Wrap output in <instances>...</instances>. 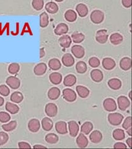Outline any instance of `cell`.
<instances>
[{
    "mask_svg": "<svg viewBox=\"0 0 132 149\" xmlns=\"http://www.w3.org/2000/svg\"><path fill=\"white\" fill-rule=\"evenodd\" d=\"M72 40H73V42L76 44H79L81 43L82 42L84 41V39H85V36L82 33L80 32H74L72 35Z\"/></svg>",
    "mask_w": 132,
    "mask_h": 149,
    "instance_id": "37",
    "label": "cell"
},
{
    "mask_svg": "<svg viewBox=\"0 0 132 149\" xmlns=\"http://www.w3.org/2000/svg\"><path fill=\"white\" fill-rule=\"evenodd\" d=\"M108 85L114 90H118L122 87V81L118 78H112L108 81Z\"/></svg>",
    "mask_w": 132,
    "mask_h": 149,
    "instance_id": "25",
    "label": "cell"
},
{
    "mask_svg": "<svg viewBox=\"0 0 132 149\" xmlns=\"http://www.w3.org/2000/svg\"><path fill=\"white\" fill-rule=\"evenodd\" d=\"M117 103L121 111H125L130 105V101L126 96H121L118 97Z\"/></svg>",
    "mask_w": 132,
    "mask_h": 149,
    "instance_id": "8",
    "label": "cell"
},
{
    "mask_svg": "<svg viewBox=\"0 0 132 149\" xmlns=\"http://www.w3.org/2000/svg\"><path fill=\"white\" fill-rule=\"evenodd\" d=\"M124 116L120 113H110L108 116V120L112 125H119L124 120Z\"/></svg>",
    "mask_w": 132,
    "mask_h": 149,
    "instance_id": "1",
    "label": "cell"
},
{
    "mask_svg": "<svg viewBox=\"0 0 132 149\" xmlns=\"http://www.w3.org/2000/svg\"><path fill=\"white\" fill-rule=\"evenodd\" d=\"M76 10L78 14V15L81 17L86 16L88 14V7L85 4L83 3H80L78 4L76 7Z\"/></svg>",
    "mask_w": 132,
    "mask_h": 149,
    "instance_id": "21",
    "label": "cell"
},
{
    "mask_svg": "<svg viewBox=\"0 0 132 149\" xmlns=\"http://www.w3.org/2000/svg\"><path fill=\"white\" fill-rule=\"evenodd\" d=\"M68 129H69V132L70 136L75 137L77 136V135L79 132V127L78 124L74 120H72L69 121L68 123Z\"/></svg>",
    "mask_w": 132,
    "mask_h": 149,
    "instance_id": "10",
    "label": "cell"
},
{
    "mask_svg": "<svg viewBox=\"0 0 132 149\" xmlns=\"http://www.w3.org/2000/svg\"><path fill=\"white\" fill-rule=\"evenodd\" d=\"M72 53L77 58H83L84 54H85V51L82 46L79 45H74L72 48Z\"/></svg>",
    "mask_w": 132,
    "mask_h": 149,
    "instance_id": "9",
    "label": "cell"
},
{
    "mask_svg": "<svg viewBox=\"0 0 132 149\" xmlns=\"http://www.w3.org/2000/svg\"><path fill=\"white\" fill-rule=\"evenodd\" d=\"M9 140L8 135L4 132H0V146L4 145Z\"/></svg>",
    "mask_w": 132,
    "mask_h": 149,
    "instance_id": "46",
    "label": "cell"
},
{
    "mask_svg": "<svg viewBox=\"0 0 132 149\" xmlns=\"http://www.w3.org/2000/svg\"><path fill=\"white\" fill-rule=\"evenodd\" d=\"M56 131L60 134H66L68 132L67 124L64 121H58L55 124Z\"/></svg>",
    "mask_w": 132,
    "mask_h": 149,
    "instance_id": "12",
    "label": "cell"
},
{
    "mask_svg": "<svg viewBox=\"0 0 132 149\" xmlns=\"http://www.w3.org/2000/svg\"><path fill=\"white\" fill-rule=\"evenodd\" d=\"M58 42L60 46L63 48L67 49L69 47V46L72 42V40L71 37L68 35H64L60 37L58 40Z\"/></svg>",
    "mask_w": 132,
    "mask_h": 149,
    "instance_id": "14",
    "label": "cell"
},
{
    "mask_svg": "<svg viewBox=\"0 0 132 149\" xmlns=\"http://www.w3.org/2000/svg\"><path fill=\"white\" fill-rule=\"evenodd\" d=\"M47 69V67L45 63H40L34 67V72L37 76H42L45 73Z\"/></svg>",
    "mask_w": 132,
    "mask_h": 149,
    "instance_id": "18",
    "label": "cell"
},
{
    "mask_svg": "<svg viewBox=\"0 0 132 149\" xmlns=\"http://www.w3.org/2000/svg\"><path fill=\"white\" fill-rule=\"evenodd\" d=\"M89 64L91 67L96 68L100 65V60L97 57H91L89 60Z\"/></svg>",
    "mask_w": 132,
    "mask_h": 149,
    "instance_id": "45",
    "label": "cell"
},
{
    "mask_svg": "<svg viewBox=\"0 0 132 149\" xmlns=\"http://www.w3.org/2000/svg\"><path fill=\"white\" fill-rule=\"evenodd\" d=\"M131 138H129L127 139V140L126 141V143H127V145H128V146L130 148H132V145H131Z\"/></svg>",
    "mask_w": 132,
    "mask_h": 149,
    "instance_id": "52",
    "label": "cell"
},
{
    "mask_svg": "<svg viewBox=\"0 0 132 149\" xmlns=\"http://www.w3.org/2000/svg\"><path fill=\"white\" fill-rule=\"evenodd\" d=\"M122 5L126 8L131 6V0H122Z\"/></svg>",
    "mask_w": 132,
    "mask_h": 149,
    "instance_id": "50",
    "label": "cell"
},
{
    "mask_svg": "<svg viewBox=\"0 0 132 149\" xmlns=\"http://www.w3.org/2000/svg\"><path fill=\"white\" fill-rule=\"evenodd\" d=\"M115 62L111 58L107 57L102 60V66L107 70H111L115 67Z\"/></svg>",
    "mask_w": 132,
    "mask_h": 149,
    "instance_id": "16",
    "label": "cell"
},
{
    "mask_svg": "<svg viewBox=\"0 0 132 149\" xmlns=\"http://www.w3.org/2000/svg\"><path fill=\"white\" fill-rule=\"evenodd\" d=\"M40 127V121L37 119H32L28 123V129L32 132H38Z\"/></svg>",
    "mask_w": 132,
    "mask_h": 149,
    "instance_id": "11",
    "label": "cell"
},
{
    "mask_svg": "<svg viewBox=\"0 0 132 149\" xmlns=\"http://www.w3.org/2000/svg\"><path fill=\"white\" fill-rule=\"evenodd\" d=\"M76 83V77L74 74H69L64 78L63 84L66 86H72Z\"/></svg>",
    "mask_w": 132,
    "mask_h": 149,
    "instance_id": "27",
    "label": "cell"
},
{
    "mask_svg": "<svg viewBox=\"0 0 132 149\" xmlns=\"http://www.w3.org/2000/svg\"><path fill=\"white\" fill-rule=\"evenodd\" d=\"M9 93H10V90L6 85H1L0 86V95L3 96H8Z\"/></svg>",
    "mask_w": 132,
    "mask_h": 149,
    "instance_id": "47",
    "label": "cell"
},
{
    "mask_svg": "<svg viewBox=\"0 0 132 149\" xmlns=\"http://www.w3.org/2000/svg\"><path fill=\"white\" fill-rule=\"evenodd\" d=\"M4 102V100L3 99V97H2L1 96H0V107L3 105Z\"/></svg>",
    "mask_w": 132,
    "mask_h": 149,
    "instance_id": "55",
    "label": "cell"
},
{
    "mask_svg": "<svg viewBox=\"0 0 132 149\" xmlns=\"http://www.w3.org/2000/svg\"><path fill=\"white\" fill-rule=\"evenodd\" d=\"M90 18L91 21L94 24H101L104 19V14L100 10H94L91 13Z\"/></svg>",
    "mask_w": 132,
    "mask_h": 149,
    "instance_id": "2",
    "label": "cell"
},
{
    "mask_svg": "<svg viewBox=\"0 0 132 149\" xmlns=\"http://www.w3.org/2000/svg\"><path fill=\"white\" fill-rule=\"evenodd\" d=\"M62 61L63 65L67 67H72L74 63V59L73 55L70 54H65L62 58Z\"/></svg>",
    "mask_w": 132,
    "mask_h": 149,
    "instance_id": "13",
    "label": "cell"
},
{
    "mask_svg": "<svg viewBox=\"0 0 132 149\" xmlns=\"http://www.w3.org/2000/svg\"><path fill=\"white\" fill-rule=\"evenodd\" d=\"M87 69H88L87 65L84 62H83V61L78 62L76 65V72L78 73L83 74L87 71Z\"/></svg>",
    "mask_w": 132,
    "mask_h": 149,
    "instance_id": "41",
    "label": "cell"
},
{
    "mask_svg": "<svg viewBox=\"0 0 132 149\" xmlns=\"http://www.w3.org/2000/svg\"><path fill=\"white\" fill-rule=\"evenodd\" d=\"M53 126V121L49 118H44L42 120V127L45 131H49Z\"/></svg>",
    "mask_w": 132,
    "mask_h": 149,
    "instance_id": "26",
    "label": "cell"
},
{
    "mask_svg": "<svg viewBox=\"0 0 132 149\" xmlns=\"http://www.w3.org/2000/svg\"><path fill=\"white\" fill-rule=\"evenodd\" d=\"M76 90L79 96L82 97V98H86L89 95V90L88 88L85 86L81 85L77 86Z\"/></svg>",
    "mask_w": 132,
    "mask_h": 149,
    "instance_id": "28",
    "label": "cell"
},
{
    "mask_svg": "<svg viewBox=\"0 0 132 149\" xmlns=\"http://www.w3.org/2000/svg\"><path fill=\"white\" fill-rule=\"evenodd\" d=\"M113 137L115 140V141H122L125 137V132L122 129H117L114 130L113 132Z\"/></svg>",
    "mask_w": 132,
    "mask_h": 149,
    "instance_id": "35",
    "label": "cell"
},
{
    "mask_svg": "<svg viewBox=\"0 0 132 149\" xmlns=\"http://www.w3.org/2000/svg\"><path fill=\"white\" fill-rule=\"evenodd\" d=\"M108 37H109V35H108L107 31L106 29H101L97 32L96 40L97 42L104 44L107 42Z\"/></svg>",
    "mask_w": 132,
    "mask_h": 149,
    "instance_id": "3",
    "label": "cell"
},
{
    "mask_svg": "<svg viewBox=\"0 0 132 149\" xmlns=\"http://www.w3.org/2000/svg\"><path fill=\"white\" fill-rule=\"evenodd\" d=\"M49 16L45 12L42 13L40 15V26L42 28L46 27L49 24Z\"/></svg>",
    "mask_w": 132,
    "mask_h": 149,
    "instance_id": "38",
    "label": "cell"
},
{
    "mask_svg": "<svg viewBox=\"0 0 132 149\" xmlns=\"http://www.w3.org/2000/svg\"><path fill=\"white\" fill-rule=\"evenodd\" d=\"M17 124L16 120H13L8 124H3L2 125V128L4 130H5L6 132H11L16 128Z\"/></svg>",
    "mask_w": 132,
    "mask_h": 149,
    "instance_id": "39",
    "label": "cell"
},
{
    "mask_svg": "<svg viewBox=\"0 0 132 149\" xmlns=\"http://www.w3.org/2000/svg\"><path fill=\"white\" fill-rule=\"evenodd\" d=\"M131 127V116H129V117H127L124 121L123 124H122V127H123L124 129L127 130L128 129L130 128Z\"/></svg>",
    "mask_w": 132,
    "mask_h": 149,
    "instance_id": "48",
    "label": "cell"
},
{
    "mask_svg": "<svg viewBox=\"0 0 132 149\" xmlns=\"http://www.w3.org/2000/svg\"><path fill=\"white\" fill-rule=\"evenodd\" d=\"M51 83L53 85H59L62 81V75L58 72H53L51 73L49 76Z\"/></svg>",
    "mask_w": 132,
    "mask_h": 149,
    "instance_id": "22",
    "label": "cell"
},
{
    "mask_svg": "<svg viewBox=\"0 0 132 149\" xmlns=\"http://www.w3.org/2000/svg\"><path fill=\"white\" fill-rule=\"evenodd\" d=\"M65 19L69 22H74L77 19V14L72 9H69L65 14Z\"/></svg>",
    "mask_w": 132,
    "mask_h": 149,
    "instance_id": "31",
    "label": "cell"
},
{
    "mask_svg": "<svg viewBox=\"0 0 132 149\" xmlns=\"http://www.w3.org/2000/svg\"><path fill=\"white\" fill-rule=\"evenodd\" d=\"M89 139L91 141L94 143H99L102 139V134L99 130H94L92 131L89 136Z\"/></svg>",
    "mask_w": 132,
    "mask_h": 149,
    "instance_id": "20",
    "label": "cell"
},
{
    "mask_svg": "<svg viewBox=\"0 0 132 149\" xmlns=\"http://www.w3.org/2000/svg\"><path fill=\"white\" fill-rule=\"evenodd\" d=\"M91 77L92 80L97 83L101 82L103 80V73L100 70L98 69H94L92 70L91 72Z\"/></svg>",
    "mask_w": 132,
    "mask_h": 149,
    "instance_id": "17",
    "label": "cell"
},
{
    "mask_svg": "<svg viewBox=\"0 0 132 149\" xmlns=\"http://www.w3.org/2000/svg\"><path fill=\"white\" fill-rule=\"evenodd\" d=\"M32 5L35 10L40 11L44 8V0H32Z\"/></svg>",
    "mask_w": 132,
    "mask_h": 149,
    "instance_id": "42",
    "label": "cell"
},
{
    "mask_svg": "<svg viewBox=\"0 0 132 149\" xmlns=\"http://www.w3.org/2000/svg\"><path fill=\"white\" fill-rule=\"evenodd\" d=\"M49 67L52 70H58L62 67V64L58 59L52 58L49 62Z\"/></svg>",
    "mask_w": 132,
    "mask_h": 149,
    "instance_id": "34",
    "label": "cell"
},
{
    "mask_svg": "<svg viewBox=\"0 0 132 149\" xmlns=\"http://www.w3.org/2000/svg\"><path fill=\"white\" fill-rule=\"evenodd\" d=\"M93 129V124L92 123L89 122V121H87V122L84 123L81 127V133L84 134H89L90 132L92 131Z\"/></svg>",
    "mask_w": 132,
    "mask_h": 149,
    "instance_id": "32",
    "label": "cell"
},
{
    "mask_svg": "<svg viewBox=\"0 0 132 149\" xmlns=\"http://www.w3.org/2000/svg\"><path fill=\"white\" fill-rule=\"evenodd\" d=\"M63 98L68 102H74L76 100V94L70 88H66L63 91Z\"/></svg>",
    "mask_w": 132,
    "mask_h": 149,
    "instance_id": "5",
    "label": "cell"
},
{
    "mask_svg": "<svg viewBox=\"0 0 132 149\" xmlns=\"http://www.w3.org/2000/svg\"><path fill=\"white\" fill-rule=\"evenodd\" d=\"M114 148H126L127 146L122 142H117L114 144Z\"/></svg>",
    "mask_w": 132,
    "mask_h": 149,
    "instance_id": "51",
    "label": "cell"
},
{
    "mask_svg": "<svg viewBox=\"0 0 132 149\" xmlns=\"http://www.w3.org/2000/svg\"><path fill=\"white\" fill-rule=\"evenodd\" d=\"M11 119V116L6 112H0V122L2 123H8Z\"/></svg>",
    "mask_w": 132,
    "mask_h": 149,
    "instance_id": "44",
    "label": "cell"
},
{
    "mask_svg": "<svg viewBox=\"0 0 132 149\" xmlns=\"http://www.w3.org/2000/svg\"><path fill=\"white\" fill-rule=\"evenodd\" d=\"M5 108H6V110L8 111L9 113H11V114H17L19 112V108L18 106L9 102H6Z\"/></svg>",
    "mask_w": 132,
    "mask_h": 149,
    "instance_id": "33",
    "label": "cell"
},
{
    "mask_svg": "<svg viewBox=\"0 0 132 149\" xmlns=\"http://www.w3.org/2000/svg\"><path fill=\"white\" fill-rule=\"evenodd\" d=\"M58 139L59 138L58 136H56V134L53 133L47 134L45 138V141L50 144H55L57 143L58 141Z\"/></svg>",
    "mask_w": 132,
    "mask_h": 149,
    "instance_id": "40",
    "label": "cell"
},
{
    "mask_svg": "<svg viewBox=\"0 0 132 149\" xmlns=\"http://www.w3.org/2000/svg\"><path fill=\"white\" fill-rule=\"evenodd\" d=\"M18 146L20 148H31L30 144L26 142H19L18 143Z\"/></svg>",
    "mask_w": 132,
    "mask_h": 149,
    "instance_id": "49",
    "label": "cell"
},
{
    "mask_svg": "<svg viewBox=\"0 0 132 149\" xmlns=\"http://www.w3.org/2000/svg\"><path fill=\"white\" fill-rule=\"evenodd\" d=\"M103 106L104 109L109 112L115 111L117 108V106L115 101L112 98H107L103 102Z\"/></svg>",
    "mask_w": 132,
    "mask_h": 149,
    "instance_id": "4",
    "label": "cell"
},
{
    "mask_svg": "<svg viewBox=\"0 0 132 149\" xmlns=\"http://www.w3.org/2000/svg\"><path fill=\"white\" fill-rule=\"evenodd\" d=\"M126 132H127V134H128L130 136H131V128L130 127V128H129V129H128L126 130Z\"/></svg>",
    "mask_w": 132,
    "mask_h": 149,
    "instance_id": "56",
    "label": "cell"
},
{
    "mask_svg": "<svg viewBox=\"0 0 132 149\" xmlns=\"http://www.w3.org/2000/svg\"><path fill=\"white\" fill-rule=\"evenodd\" d=\"M11 101L15 103H20L24 99V96L22 93L19 91L14 92L11 95Z\"/></svg>",
    "mask_w": 132,
    "mask_h": 149,
    "instance_id": "36",
    "label": "cell"
},
{
    "mask_svg": "<svg viewBox=\"0 0 132 149\" xmlns=\"http://www.w3.org/2000/svg\"><path fill=\"white\" fill-rule=\"evenodd\" d=\"M60 95V90L59 88L56 87H53L50 88L48 92V97L51 100H57Z\"/></svg>",
    "mask_w": 132,
    "mask_h": 149,
    "instance_id": "23",
    "label": "cell"
},
{
    "mask_svg": "<svg viewBox=\"0 0 132 149\" xmlns=\"http://www.w3.org/2000/svg\"><path fill=\"white\" fill-rule=\"evenodd\" d=\"M33 147H34V148H47V147L40 145H35Z\"/></svg>",
    "mask_w": 132,
    "mask_h": 149,
    "instance_id": "54",
    "label": "cell"
},
{
    "mask_svg": "<svg viewBox=\"0 0 132 149\" xmlns=\"http://www.w3.org/2000/svg\"><path fill=\"white\" fill-rule=\"evenodd\" d=\"M120 67L123 70L127 71L131 68V60L129 57H124L122 58L120 62Z\"/></svg>",
    "mask_w": 132,
    "mask_h": 149,
    "instance_id": "24",
    "label": "cell"
},
{
    "mask_svg": "<svg viewBox=\"0 0 132 149\" xmlns=\"http://www.w3.org/2000/svg\"><path fill=\"white\" fill-rule=\"evenodd\" d=\"M45 111L46 114L51 118H53L58 113V108L54 103H48L45 106Z\"/></svg>",
    "mask_w": 132,
    "mask_h": 149,
    "instance_id": "6",
    "label": "cell"
},
{
    "mask_svg": "<svg viewBox=\"0 0 132 149\" xmlns=\"http://www.w3.org/2000/svg\"><path fill=\"white\" fill-rule=\"evenodd\" d=\"M55 1L56 2H62L63 1V0H55Z\"/></svg>",
    "mask_w": 132,
    "mask_h": 149,
    "instance_id": "57",
    "label": "cell"
},
{
    "mask_svg": "<svg viewBox=\"0 0 132 149\" xmlns=\"http://www.w3.org/2000/svg\"><path fill=\"white\" fill-rule=\"evenodd\" d=\"M46 11L50 14H55L58 11V6L55 3L50 1L47 3L45 5Z\"/></svg>",
    "mask_w": 132,
    "mask_h": 149,
    "instance_id": "30",
    "label": "cell"
},
{
    "mask_svg": "<svg viewBox=\"0 0 132 149\" xmlns=\"http://www.w3.org/2000/svg\"><path fill=\"white\" fill-rule=\"evenodd\" d=\"M54 32L55 34L57 36L66 34L68 32V27L65 23H60L56 26Z\"/></svg>",
    "mask_w": 132,
    "mask_h": 149,
    "instance_id": "15",
    "label": "cell"
},
{
    "mask_svg": "<svg viewBox=\"0 0 132 149\" xmlns=\"http://www.w3.org/2000/svg\"><path fill=\"white\" fill-rule=\"evenodd\" d=\"M131 91H130V93H129V97H130V100L131 99Z\"/></svg>",
    "mask_w": 132,
    "mask_h": 149,
    "instance_id": "58",
    "label": "cell"
},
{
    "mask_svg": "<svg viewBox=\"0 0 132 149\" xmlns=\"http://www.w3.org/2000/svg\"><path fill=\"white\" fill-rule=\"evenodd\" d=\"M20 70L19 65L17 63H13L9 65L8 67V72L9 73L12 74H17Z\"/></svg>",
    "mask_w": 132,
    "mask_h": 149,
    "instance_id": "43",
    "label": "cell"
},
{
    "mask_svg": "<svg viewBox=\"0 0 132 149\" xmlns=\"http://www.w3.org/2000/svg\"><path fill=\"white\" fill-rule=\"evenodd\" d=\"M76 143L79 148H85L88 145V140L85 135L83 133L79 134L76 139Z\"/></svg>",
    "mask_w": 132,
    "mask_h": 149,
    "instance_id": "19",
    "label": "cell"
},
{
    "mask_svg": "<svg viewBox=\"0 0 132 149\" xmlns=\"http://www.w3.org/2000/svg\"><path fill=\"white\" fill-rule=\"evenodd\" d=\"M45 55V53L44 49V48L40 49V58L44 57Z\"/></svg>",
    "mask_w": 132,
    "mask_h": 149,
    "instance_id": "53",
    "label": "cell"
},
{
    "mask_svg": "<svg viewBox=\"0 0 132 149\" xmlns=\"http://www.w3.org/2000/svg\"><path fill=\"white\" fill-rule=\"evenodd\" d=\"M6 83L9 87L13 90L18 89L21 85V81L19 79L13 76L9 77L6 79Z\"/></svg>",
    "mask_w": 132,
    "mask_h": 149,
    "instance_id": "7",
    "label": "cell"
},
{
    "mask_svg": "<svg viewBox=\"0 0 132 149\" xmlns=\"http://www.w3.org/2000/svg\"><path fill=\"white\" fill-rule=\"evenodd\" d=\"M110 41L113 45H119L123 42V37L119 33H114L110 37Z\"/></svg>",
    "mask_w": 132,
    "mask_h": 149,
    "instance_id": "29",
    "label": "cell"
}]
</instances>
